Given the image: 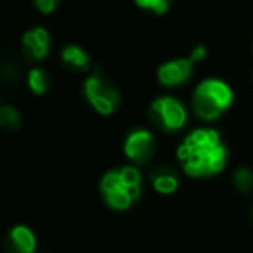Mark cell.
I'll use <instances>...</instances> for the list:
<instances>
[{
    "instance_id": "3",
    "label": "cell",
    "mask_w": 253,
    "mask_h": 253,
    "mask_svg": "<svg viewBox=\"0 0 253 253\" xmlns=\"http://www.w3.org/2000/svg\"><path fill=\"white\" fill-rule=\"evenodd\" d=\"M234 102V93L231 86L219 78H207L195 86L191 95V107L202 121H217L224 112L229 110Z\"/></svg>"
},
{
    "instance_id": "8",
    "label": "cell",
    "mask_w": 253,
    "mask_h": 253,
    "mask_svg": "<svg viewBox=\"0 0 253 253\" xmlns=\"http://www.w3.org/2000/svg\"><path fill=\"white\" fill-rule=\"evenodd\" d=\"M52 38L47 28L43 26H35L24 31L23 38H21V47H23L24 55L30 60L40 62V60L47 59L50 53Z\"/></svg>"
},
{
    "instance_id": "6",
    "label": "cell",
    "mask_w": 253,
    "mask_h": 253,
    "mask_svg": "<svg viewBox=\"0 0 253 253\" xmlns=\"http://www.w3.org/2000/svg\"><path fill=\"white\" fill-rule=\"evenodd\" d=\"M195 60L191 57H177L167 62L160 64L157 69V80L166 88H177L183 86L190 81L195 71Z\"/></svg>"
},
{
    "instance_id": "16",
    "label": "cell",
    "mask_w": 253,
    "mask_h": 253,
    "mask_svg": "<svg viewBox=\"0 0 253 253\" xmlns=\"http://www.w3.org/2000/svg\"><path fill=\"white\" fill-rule=\"evenodd\" d=\"M33 3L42 14H52L59 7L60 0H33Z\"/></svg>"
},
{
    "instance_id": "7",
    "label": "cell",
    "mask_w": 253,
    "mask_h": 253,
    "mask_svg": "<svg viewBox=\"0 0 253 253\" xmlns=\"http://www.w3.org/2000/svg\"><path fill=\"white\" fill-rule=\"evenodd\" d=\"M155 147V136L152 134V131L138 127V129L131 131L124 140V155L131 162L141 166V164H147L152 160Z\"/></svg>"
},
{
    "instance_id": "19",
    "label": "cell",
    "mask_w": 253,
    "mask_h": 253,
    "mask_svg": "<svg viewBox=\"0 0 253 253\" xmlns=\"http://www.w3.org/2000/svg\"><path fill=\"white\" fill-rule=\"evenodd\" d=\"M252 52H253V45H252Z\"/></svg>"
},
{
    "instance_id": "4",
    "label": "cell",
    "mask_w": 253,
    "mask_h": 253,
    "mask_svg": "<svg viewBox=\"0 0 253 253\" xmlns=\"http://www.w3.org/2000/svg\"><path fill=\"white\" fill-rule=\"evenodd\" d=\"M83 93L91 107L97 110L100 116H110L121 105V93L112 81L102 76L100 71H95L84 80Z\"/></svg>"
},
{
    "instance_id": "2",
    "label": "cell",
    "mask_w": 253,
    "mask_h": 253,
    "mask_svg": "<svg viewBox=\"0 0 253 253\" xmlns=\"http://www.w3.org/2000/svg\"><path fill=\"white\" fill-rule=\"evenodd\" d=\"M141 172L134 166H126L103 174L100 191L112 210H127L141 195Z\"/></svg>"
},
{
    "instance_id": "12",
    "label": "cell",
    "mask_w": 253,
    "mask_h": 253,
    "mask_svg": "<svg viewBox=\"0 0 253 253\" xmlns=\"http://www.w3.org/2000/svg\"><path fill=\"white\" fill-rule=\"evenodd\" d=\"M26 81H28V88L35 95H43L48 90V86H50V76L42 67H33V69L28 71Z\"/></svg>"
},
{
    "instance_id": "13",
    "label": "cell",
    "mask_w": 253,
    "mask_h": 253,
    "mask_svg": "<svg viewBox=\"0 0 253 253\" xmlns=\"http://www.w3.org/2000/svg\"><path fill=\"white\" fill-rule=\"evenodd\" d=\"M233 184L240 193L252 195L253 193V170L250 167H240L233 174Z\"/></svg>"
},
{
    "instance_id": "9",
    "label": "cell",
    "mask_w": 253,
    "mask_h": 253,
    "mask_svg": "<svg viewBox=\"0 0 253 253\" xmlns=\"http://www.w3.org/2000/svg\"><path fill=\"white\" fill-rule=\"evenodd\" d=\"M5 253H35L37 252V238L33 231L26 226H14L3 243Z\"/></svg>"
},
{
    "instance_id": "18",
    "label": "cell",
    "mask_w": 253,
    "mask_h": 253,
    "mask_svg": "<svg viewBox=\"0 0 253 253\" xmlns=\"http://www.w3.org/2000/svg\"><path fill=\"white\" fill-rule=\"evenodd\" d=\"M250 219H252V224H253V203H252V207H250Z\"/></svg>"
},
{
    "instance_id": "17",
    "label": "cell",
    "mask_w": 253,
    "mask_h": 253,
    "mask_svg": "<svg viewBox=\"0 0 253 253\" xmlns=\"http://www.w3.org/2000/svg\"><path fill=\"white\" fill-rule=\"evenodd\" d=\"M190 57H191V59H193L197 64H198V62H202V60L207 57V48L203 47V45H197V47H195L193 50H191V55H190Z\"/></svg>"
},
{
    "instance_id": "14",
    "label": "cell",
    "mask_w": 253,
    "mask_h": 253,
    "mask_svg": "<svg viewBox=\"0 0 253 253\" xmlns=\"http://www.w3.org/2000/svg\"><path fill=\"white\" fill-rule=\"evenodd\" d=\"M23 119H21V114L16 107L12 105H2L0 107V126L5 127V129L16 131L21 127Z\"/></svg>"
},
{
    "instance_id": "1",
    "label": "cell",
    "mask_w": 253,
    "mask_h": 253,
    "mask_svg": "<svg viewBox=\"0 0 253 253\" xmlns=\"http://www.w3.org/2000/svg\"><path fill=\"white\" fill-rule=\"evenodd\" d=\"M176 157L188 177L202 179L222 172L227 166L229 153L219 131L213 127H198L177 147Z\"/></svg>"
},
{
    "instance_id": "10",
    "label": "cell",
    "mask_w": 253,
    "mask_h": 253,
    "mask_svg": "<svg viewBox=\"0 0 253 253\" xmlns=\"http://www.w3.org/2000/svg\"><path fill=\"white\" fill-rule=\"evenodd\" d=\"M150 183L153 190L160 195H172L179 190V176L169 166H160L150 174Z\"/></svg>"
},
{
    "instance_id": "20",
    "label": "cell",
    "mask_w": 253,
    "mask_h": 253,
    "mask_svg": "<svg viewBox=\"0 0 253 253\" xmlns=\"http://www.w3.org/2000/svg\"><path fill=\"white\" fill-rule=\"evenodd\" d=\"M252 78H253V73H252Z\"/></svg>"
},
{
    "instance_id": "11",
    "label": "cell",
    "mask_w": 253,
    "mask_h": 253,
    "mask_svg": "<svg viewBox=\"0 0 253 253\" xmlns=\"http://www.w3.org/2000/svg\"><path fill=\"white\" fill-rule=\"evenodd\" d=\"M60 59L66 66H69L71 69L76 71H86L91 64V57L88 55V52L83 47L76 43H69L60 50Z\"/></svg>"
},
{
    "instance_id": "5",
    "label": "cell",
    "mask_w": 253,
    "mask_h": 253,
    "mask_svg": "<svg viewBox=\"0 0 253 253\" xmlns=\"http://www.w3.org/2000/svg\"><path fill=\"white\" fill-rule=\"evenodd\" d=\"M148 117L160 131L164 133H176L183 129L188 121L186 107L177 98L164 95L155 98L148 107Z\"/></svg>"
},
{
    "instance_id": "15",
    "label": "cell",
    "mask_w": 253,
    "mask_h": 253,
    "mask_svg": "<svg viewBox=\"0 0 253 253\" xmlns=\"http://www.w3.org/2000/svg\"><path fill=\"white\" fill-rule=\"evenodd\" d=\"M140 9L148 10V12H153L157 16H162L169 10L170 7V0H134Z\"/></svg>"
}]
</instances>
